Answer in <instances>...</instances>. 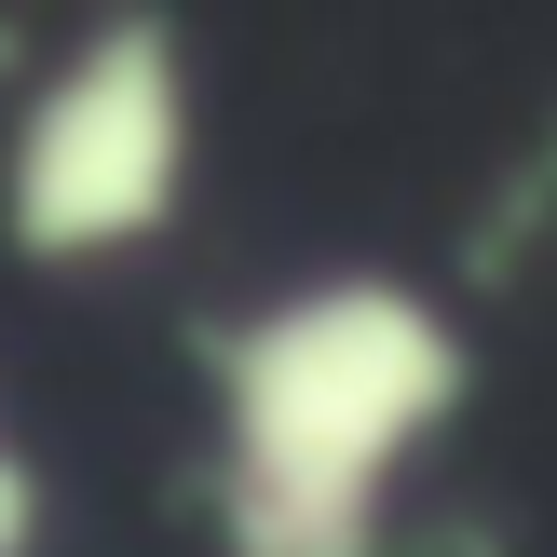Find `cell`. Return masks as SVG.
Returning a JSON list of instances; mask_svg holds the SVG:
<instances>
[{"mask_svg":"<svg viewBox=\"0 0 557 557\" xmlns=\"http://www.w3.org/2000/svg\"><path fill=\"white\" fill-rule=\"evenodd\" d=\"M218 557H381L395 476L462 422L476 354L395 272H313L218 326Z\"/></svg>","mask_w":557,"mask_h":557,"instance_id":"obj_1","label":"cell"},{"mask_svg":"<svg viewBox=\"0 0 557 557\" xmlns=\"http://www.w3.org/2000/svg\"><path fill=\"white\" fill-rule=\"evenodd\" d=\"M190 205V54L163 14H96L0 150V245L41 272H96Z\"/></svg>","mask_w":557,"mask_h":557,"instance_id":"obj_2","label":"cell"},{"mask_svg":"<svg viewBox=\"0 0 557 557\" xmlns=\"http://www.w3.org/2000/svg\"><path fill=\"white\" fill-rule=\"evenodd\" d=\"M531 205H557V150H544V163H531Z\"/></svg>","mask_w":557,"mask_h":557,"instance_id":"obj_3","label":"cell"}]
</instances>
